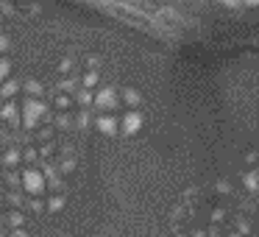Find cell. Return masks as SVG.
Returning <instances> with one entry per match:
<instances>
[{
    "mask_svg": "<svg viewBox=\"0 0 259 237\" xmlns=\"http://www.w3.org/2000/svg\"><path fill=\"white\" fill-rule=\"evenodd\" d=\"M231 3H259V0H231Z\"/></svg>",
    "mask_w": 259,
    "mask_h": 237,
    "instance_id": "obj_1",
    "label": "cell"
}]
</instances>
